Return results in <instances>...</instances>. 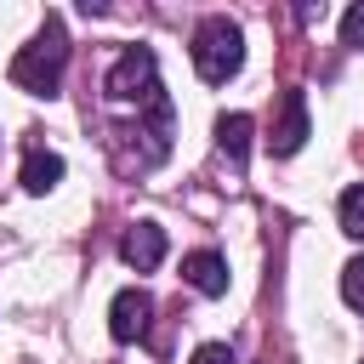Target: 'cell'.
I'll use <instances>...</instances> for the list:
<instances>
[{
    "label": "cell",
    "mask_w": 364,
    "mask_h": 364,
    "mask_svg": "<svg viewBox=\"0 0 364 364\" xmlns=\"http://www.w3.org/2000/svg\"><path fill=\"white\" fill-rule=\"evenodd\" d=\"M63 68H68V34H63V17L46 11L40 34L11 57V85L17 91H34V97H51L63 85Z\"/></svg>",
    "instance_id": "6da1fadb"
},
{
    "label": "cell",
    "mask_w": 364,
    "mask_h": 364,
    "mask_svg": "<svg viewBox=\"0 0 364 364\" xmlns=\"http://www.w3.org/2000/svg\"><path fill=\"white\" fill-rule=\"evenodd\" d=\"M193 68L205 85H228L245 68V34L233 17H205L193 28Z\"/></svg>",
    "instance_id": "7a4b0ae2"
},
{
    "label": "cell",
    "mask_w": 364,
    "mask_h": 364,
    "mask_svg": "<svg viewBox=\"0 0 364 364\" xmlns=\"http://www.w3.org/2000/svg\"><path fill=\"white\" fill-rule=\"evenodd\" d=\"M102 91H108L114 102H148V97H159L165 85H159V63H154V51H148V46H125L119 63L108 68Z\"/></svg>",
    "instance_id": "3957f363"
},
{
    "label": "cell",
    "mask_w": 364,
    "mask_h": 364,
    "mask_svg": "<svg viewBox=\"0 0 364 364\" xmlns=\"http://www.w3.org/2000/svg\"><path fill=\"white\" fill-rule=\"evenodd\" d=\"M148 318H154V296L148 290H119L114 307H108V336L114 341H142Z\"/></svg>",
    "instance_id": "277c9868"
},
{
    "label": "cell",
    "mask_w": 364,
    "mask_h": 364,
    "mask_svg": "<svg viewBox=\"0 0 364 364\" xmlns=\"http://www.w3.org/2000/svg\"><path fill=\"white\" fill-rule=\"evenodd\" d=\"M301 142H307V97H301V91H284V97H279V119H273L267 148L284 159V154H296Z\"/></svg>",
    "instance_id": "5b68a950"
},
{
    "label": "cell",
    "mask_w": 364,
    "mask_h": 364,
    "mask_svg": "<svg viewBox=\"0 0 364 364\" xmlns=\"http://www.w3.org/2000/svg\"><path fill=\"white\" fill-rule=\"evenodd\" d=\"M119 256H125L136 273H154V267L165 262V228H159V222H136V228L125 233Z\"/></svg>",
    "instance_id": "8992f818"
},
{
    "label": "cell",
    "mask_w": 364,
    "mask_h": 364,
    "mask_svg": "<svg viewBox=\"0 0 364 364\" xmlns=\"http://www.w3.org/2000/svg\"><path fill=\"white\" fill-rule=\"evenodd\" d=\"M182 279H188L199 296H228V256L193 250V256H182Z\"/></svg>",
    "instance_id": "52a82bcc"
},
{
    "label": "cell",
    "mask_w": 364,
    "mask_h": 364,
    "mask_svg": "<svg viewBox=\"0 0 364 364\" xmlns=\"http://www.w3.org/2000/svg\"><path fill=\"white\" fill-rule=\"evenodd\" d=\"M57 182H63V159L51 148H28L23 154V188L28 193H51Z\"/></svg>",
    "instance_id": "ba28073f"
},
{
    "label": "cell",
    "mask_w": 364,
    "mask_h": 364,
    "mask_svg": "<svg viewBox=\"0 0 364 364\" xmlns=\"http://www.w3.org/2000/svg\"><path fill=\"white\" fill-rule=\"evenodd\" d=\"M250 114H222L216 119V142H222V154L233 159V165H245V154H250Z\"/></svg>",
    "instance_id": "9c48e42d"
},
{
    "label": "cell",
    "mask_w": 364,
    "mask_h": 364,
    "mask_svg": "<svg viewBox=\"0 0 364 364\" xmlns=\"http://www.w3.org/2000/svg\"><path fill=\"white\" fill-rule=\"evenodd\" d=\"M336 216H341V233H353V239H364V182H353V188L341 193V205H336Z\"/></svg>",
    "instance_id": "30bf717a"
},
{
    "label": "cell",
    "mask_w": 364,
    "mask_h": 364,
    "mask_svg": "<svg viewBox=\"0 0 364 364\" xmlns=\"http://www.w3.org/2000/svg\"><path fill=\"white\" fill-rule=\"evenodd\" d=\"M341 301H347L353 313H364V256H353V262L341 267Z\"/></svg>",
    "instance_id": "8fae6325"
},
{
    "label": "cell",
    "mask_w": 364,
    "mask_h": 364,
    "mask_svg": "<svg viewBox=\"0 0 364 364\" xmlns=\"http://www.w3.org/2000/svg\"><path fill=\"white\" fill-rule=\"evenodd\" d=\"M341 46H364V6H353L341 17Z\"/></svg>",
    "instance_id": "7c38bea8"
},
{
    "label": "cell",
    "mask_w": 364,
    "mask_h": 364,
    "mask_svg": "<svg viewBox=\"0 0 364 364\" xmlns=\"http://www.w3.org/2000/svg\"><path fill=\"white\" fill-rule=\"evenodd\" d=\"M193 364H233V347H228V341H205V347L193 353Z\"/></svg>",
    "instance_id": "4fadbf2b"
}]
</instances>
